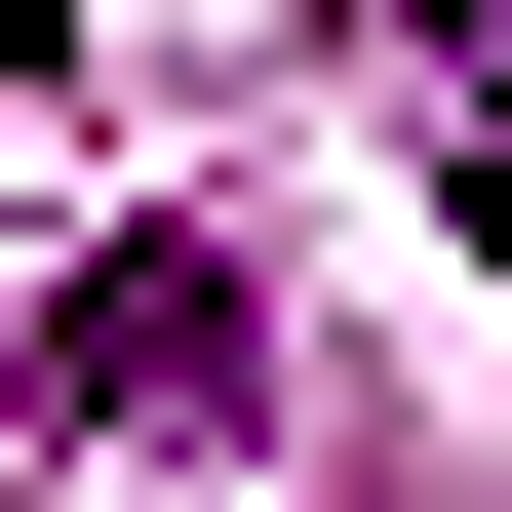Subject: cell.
I'll use <instances>...</instances> for the list:
<instances>
[{"label": "cell", "mask_w": 512, "mask_h": 512, "mask_svg": "<svg viewBox=\"0 0 512 512\" xmlns=\"http://www.w3.org/2000/svg\"><path fill=\"white\" fill-rule=\"evenodd\" d=\"M394 79H434V119H512V0H394Z\"/></svg>", "instance_id": "obj_2"}, {"label": "cell", "mask_w": 512, "mask_h": 512, "mask_svg": "<svg viewBox=\"0 0 512 512\" xmlns=\"http://www.w3.org/2000/svg\"><path fill=\"white\" fill-rule=\"evenodd\" d=\"M237 394H276V276L237 237H79L40 276V434H237Z\"/></svg>", "instance_id": "obj_1"}]
</instances>
